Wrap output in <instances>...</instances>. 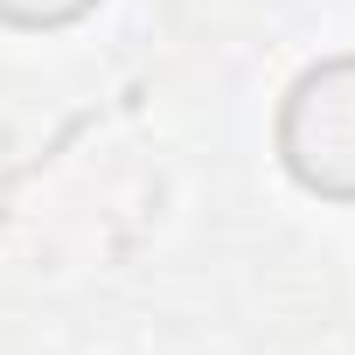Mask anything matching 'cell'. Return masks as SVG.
<instances>
[{
    "instance_id": "cell-1",
    "label": "cell",
    "mask_w": 355,
    "mask_h": 355,
    "mask_svg": "<svg viewBox=\"0 0 355 355\" xmlns=\"http://www.w3.org/2000/svg\"><path fill=\"white\" fill-rule=\"evenodd\" d=\"M279 160L320 202H355V56L293 77L279 105Z\"/></svg>"
},
{
    "instance_id": "cell-2",
    "label": "cell",
    "mask_w": 355,
    "mask_h": 355,
    "mask_svg": "<svg viewBox=\"0 0 355 355\" xmlns=\"http://www.w3.org/2000/svg\"><path fill=\"white\" fill-rule=\"evenodd\" d=\"M98 8V0H0V21L8 28H70Z\"/></svg>"
}]
</instances>
